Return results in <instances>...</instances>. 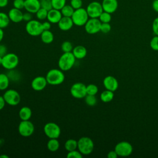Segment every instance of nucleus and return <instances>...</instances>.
I'll list each match as a JSON object with an SVG mask.
<instances>
[{
  "label": "nucleus",
  "instance_id": "nucleus-1",
  "mask_svg": "<svg viewBox=\"0 0 158 158\" xmlns=\"http://www.w3.org/2000/svg\"><path fill=\"white\" fill-rule=\"evenodd\" d=\"M45 77L48 84L53 86L62 84L65 80V75L63 71L59 69H52L49 70L47 72Z\"/></svg>",
  "mask_w": 158,
  "mask_h": 158
},
{
  "label": "nucleus",
  "instance_id": "nucleus-2",
  "mask_svg": "<svg viewBox=\"0 0 158 158\" xmlns=\"http://www.w3.org/2000/svg\"><path fill=\"white\" fill-rule=\"evenodd\" d=\"M75 60L76 58L72 52H64L58 60L59 69L63 72L68 71L73 67Z\"/></svg>",
  "mask_w": 158,
  "mask_h": 158
},
{
  "label": "nucleus",
  "instance_id": "nucleus-3",
  "mask_svg": "<svg viewBox=\"0 0 158 158\" xmlns=\"http://www.w3.org/2000/svg\"><path fill=\"white\" fill-rule=\"evenodd\" d=\"M78 150L83 155H89L93 151L94 143L93 141L88 136L81 137L78 141Z\"/></svg>",
  "mask_w": 158,
  "mask_h": 158
},
{
  "label": "nucleus",
  "instance_id": "nucleus-4",
  "mask_svg": "<svg viewBox=\"0 0 158 158\" xmlns=\"http://www.w3.org/2000/svg\"><path fill=\"white\" fill-rule=\"evenodd\" d=\"M71 18L73 20V24L78 27L84 26L89 19L86 9L83 7L75 9Z\"/></svg>",
  "mask_w": 158,
  "mask_h": 158
},
{
  "label": "nucleus",
  "instance_id": "nucleus-5",
  "mask_svg": "<svg viewBox=\"0 0 158 158\" xmlns=\"http://www.w3.org/2000/svg\"><path fill=\"white\" fill-rule=\"evenodd\" d=\"M25 30L27 33L32 36H40L43 31L42 23L39 20L32 19L31 20L27 22L25 25Z\"/></svg>",
  "mask_w": 158,
  "mask_h": 158
},
{
  "label": "nucleus",
  "instance_id": "nucleus-6",
  "mask_svg": "<svg viewBox=\"0 0 158 158\" xmlns=\"http://www.w3.org/2000/svg\"><path fill=\"white\" fill-rule=\"evenodd\" d=\"M19 62V57L14 53H7L2 57V64L3 68L7 70L14 69Z\"/></svg>",
  "mask_w": 158,
  "mask_h": 158
},
{
  "label": "nucleus",
  "instance_id": "nucleus-7",
  "mask_svg": "<svg viewBox=\"0 0 158 158\" xmlns=\"http://www.w3.org/2000/svg\"><path fill=\"white\" fill-rule=\"evenodd\" d=\"M45 135L49 139L58 138L61 133L60 127L54 122H48L46 123L43 128Z\"/></svg>",
  "mask_w": 158,
  "mask_h": 158
},
{
  "label": "nucleus",
  "instance_id": "nucleus-8",
  "mask_svg": "<svg viewBox=\"0 0 158 158\" xmlns=\"http://www.w3.org/2000/svg\"><path fill=\"white\" fill-rule=\"evenodd\" d=\"M3 97L6 104L11 106H15L20 102V94L14 89H7L3 94Z\"/></svg>",
  "mask_w": 158,
  "mask_h": 158
},
{
  "label": "nucleus",
  "instance_id": "nucleus-9",
  "mask_svg": "<svg viewBox=\"0 0 158 158\" xmlns=\"http://www.w3.org/2000/svg\"><path fill=\"white\" fill-rule=\"evenodd\" d=\"M118 156L127 157L131 155L133 152V146L128 141H120L118 143L114 148Z\"/></svg>",
  "mask_w": 158,
  "mask_h": 158
},
{
  "label": "nucleus",
  "instance_id": "nucleus-10",
  "mask_svg": "<svg viewBox=\"0 0 158 158\" xmlns=\"http://www.w3.org/2000/svg\"><path fill=\"white\" fill-rule=\"evenodd\" d=\"M35 131V126L30 120H21L18 126L19 134L23 137H28L32 135Z\"/></svg>",
  "mask_w": 158,
  "mask_h": 158
},
{
  "label": "nucleus",
  "instance_id": "nucleus-11",
  "mask_svg": "<svg viewBox=\"0 0 158 158\" xmlns=\"http://www.w3.org/2000/svg\"><path fill=\"white\" fill-rule=\"evenodd\" d=\"M71 95L76 99L85 98L86 96V86L81 82L73 83L70 89Z\"/></svg>",
  "mask_w": 158,
  "mask_h": 158
},
{
  "label": "nucleus",
  "instance_id": "nucleus-12",
  "mask_svg": "<svg viewBox=\"0 0 158 158\" xmlns=\"http://www.w3.org/2000/svg\"><path fill=\"white\" fill-rule=\"evenodd\" d=\"M89 18H99V15L104 11L101 3L98 1H92L86 9Z\"/></svg>",
  "mask_w": 158,
  "mask_h": 158
},
{
  "label": "nucleus",
  "instance_id": "nucleus-13",
  "mask_svg": "<svg viewBox=\"0 0 158 158\" xmlns=\"http://www.w3.org/2000/svg\"><path fill=\"white\" fill-rule=\"evenodd\" d=\"M101 22L98 18H89L85 27L86 32L90 35H94L100 31Z\"/></svg>",
  "mask_w": 158,
  "mask_h": 158
},
{
  "label": "nucleus",
  "instance_id": "nucleus-14",
  "mask_svg": "<svg viewBox=\"0 0 158 158\" xmlns=\"http://www.w3.org/2000/svg\"><path fill=\"white\" fill-rule=\"evenodd\" d=\"M48 84L46 77L38 76L34 78L31 83L32 89L36 91H41L43 90Z\"/></svg>",
  "mask_w": 158,
  "mask_h": 158
},
{
  "label": "nucleus",
  "instance_id": "nucleus-15",
  "mask_svg": "<svg viewBox=\"0 0 158 158\" xmlns=\"http://www.w3.org/2000/svg\"><path fill=\"white\" fill-rule=\"evenodd\" d=\"M103 85L106 89L114 92L118 87V82L114 77L108 75L104 78Z\"/></svg>",
  "mask_w": 158,
  "mask_h": 158
},
{
  "label": "nucleus",
  "instance_id": "nucleus-16",
  "mask_svg": "<svg viewBox=\"0 0 158 158\" xmlns=\"http://www.w3.org/2000/svg\"><path fill=\"white\" fill-rule=\"evenodd\" d=\"M101 4L103 10L110 14L115 12L118 6L117 0H102Z\"/></svg>",
  "mask_w": 158,
  "mask_h": 158
},
{
  "label": "nucleus",
  "instance_id": "nucleus-17",
  "mask_svg": "<svg viewBox=\"0 0 158 158\" xmlns=\"http://www.w3.org/2000/svg\"><path fill=\"white\" fill-rule=\"evenodd\" d=\"M41 8L40 0H25L24 9L31 14L36 12Z\"/></svg>",
  "mask_w": 158,
  "mask_h": 158
},
{
  "label": "nucleus",
  "instance_id": "nucleus-18",
  "mask_svg": "<svg viewBox=\"0 0 158 158\" xmlns=\"http://www.w3.org/2000/svg\"><path fill=\"white\" fill-rule=\"evenodd\" d=\"M23 14L21 10L13 7L9 10L7 14L11 22L19 23L23 20Z\"/></svg>",
  "mask_w": 158,
  "mask_h": 158
},
{
  "label": "nucleus",
  "instance_id": "nucleus-19",
  "mask_svg": "<svg viewBox=\"0 0 158 158\" xmlns=\"http://www.w3.org/2000/svg\"><path fill=\"white\" fill-rule=\"evenodd\" d=\"M58 27L62 31H68L73 26V22L71 17L62 16L59 22L57 23Z\"/></svg>",
  "mask_w": 158,
  "mask_h": 158
},
{
  "label": "nucleus",
  "instance_id": "nucleus-20",
  "mask_svg": "<svg viewBox=\"0 0 158 158\" xmlns=\"http://www.w3.org/2000/svg\"><path fill=\"white\" fill-rule=\"evenodd\" d=\"M62 15L60 10L52 8L48 11L47 20L51 23H57L62 18Z\"/></svg>",
  "mask_w": 158,
  "mask_h": 158
},
{
  "label": "nucleus",
  "instance_id": "nucleus-21",
  "mask_svg": "<svg viewBox=\"0 0 158 158\" xmlns=\"http://www.w3.org/2000/svg\"><path fill=\"white\" fill-rule=\"evenodd\" d=\"M72 53L76 59H82L86 56L87 49L83 46L78 45L73 48L72 50Z\"/></svg>",
  "mask_w": 158,
  "mask_h": 158
},
{
  "label": "nucleus",
  "instance_id": "nucleus-22",
  "mask_svg": "<svg viewBox=\"0 0 158 158\" xmlns=\"http://www.w3.org/2000/svg\"><path fill=\"white\" fill-rule=\"evenodd\" d=\"M32 115L31 109L27 107L23 106L20 108L19 112V116L21 120H30Z\"/></svg>",
  "mask_w": 158,
  "mask_h": 158
},
{
  "label": "nucleus",
  "instance_id": "nucleus-23",
  "mask_svg": "<svg viewBox=\"0 0 158 158\" xmlns=\"http://www.w3.org/2000/svg\"><path fill=\"white\" fill-rule=\"evenodd\" d=\"M41 40L43 43L45 44H50L54 41V35L49 30H43L40 35Z\"/></svg>",
  "mask_w": 158,
  "mask_h": 158
},
{
  "label": "nucleus",
  "instance_id": "nucleus-24",
  "mask_svg": "<svg viewBox=\"0 0 158 158\" xmlns=\"http://www.w3.org/2000/svg\"><path fill=\"white\" fill-rule=\"evenodd\" d=\"M60 146L59 141L57 138L49 139L47 143V148L51 152L57 151Z\"/></svg>",
  "mask_w": 158,
  "mask_h": 158
},
{
  "label": "nucleus",
  "instance_id": "nucleus-25",
  "mask_svg": "<svg viewBox=\"0 0 158 158\" xmlns=\"http://www.w3.org/2000/svg\"><path fill=\"white\" fill-rule=\"evenodd\" d=\"M10 79L6 73H0V90H6L9 85Z\"/></svg>",
  "mask_w": 158,
  "mask_h": 158
},
{
  "label": "nucleus",
  "instance_id": "nucleus-26",
  "mask_svg": "<svg viewBox=\"0 0 158 158\" xmlns=\"http://www.w3.org/2000/svg\"><path fill=\"white\" fill-rule=\"evenodd\" d=\"M114 97V92L110 90L106 89L102 91L100 94V99L104 102H110Z\"/></svg>",
  "mask_w": 158,
  "mask_h": 158
},
{
  "label": "nucleus",
  "instance_id": "nucleus-27",
  "mask_svg": "<svg viewBox=\"0 0 158 158\" xmlns=\"http://www.w3.org/2000/svg\"><path fill=\"white\" fill-rule=\"evenodd\" d=\"M77 147L78 141L75 139H69L65 142L64 144V148L67 152L75 150L77 149Z\"/></svg>",
  "mask_w": 158,
  "mask_h": 158
},
{
  "label": "nucleus",
  "instance_id": "nucleus-28",
  "mask_svg": "<svg viewBox=\"0 0 158 158\" xmlns=\"http://www.w3.org/2000/svg\"><path fill=\"white\" fill-rule=\"evenodd\" d=\"M10 22V20L8 14L3 12H0V28L2 29L6 28L9 25Z\"/></svg>",
  "mask_w": 158,
  "mask_h": 158
},
{
  "label": "nucleus",
  "instance_id": "nucleus-29",
  "mask_svg": "<svg viewBox=\"0 0 158 158\" xmlns=\"http://www.w3.org/2000/svg\"><path fill=\"white\" fill-rule=\"evenodd\" d=\"M75 9L70 4H65L60 10L62 16L71 17L74 12Z\"/></svg>",
  "mask_w": 158,
  "mask_h": 158
},
{
  "label": "nucleus",
  "instance_id": "nucleus-30",
  "mask_svg": "<svg viewBox=\"0 0 158 158\" xmlns=\"http://www.w3.org/2000/svg\"><path fill=\"white\" fill-rule=\"evenodd\" d=\"M85 101L86 104L89 106H94L97 103V98L95 95L86 94L85 97Z\"/></svg>",
  "mask_w": 158,
  "mask_h": 158
},
{
  "label": "nucleus",
  "instance_id": "nucleus-31",
  "mask_svg": "<svg viewBox=\"0 0 158 158\" xmlns=\"http://www.w3.org/2000/svg\"><path fill=\"white\" fill-rule=\"evenodd\" d=\"M98 19L101 23H109L112 19L111 14L103 11L99 15Z\"/></svg>",
  "mask_w": 158,
  "mask_h": 158
},
{
  "label": "nucleus",
  "instance_id": "nucleus-32",
  "mask_svg": "<svg viewBox=\"0 0 158 158\" xmlns=\"http://www.w3.org/2000/svg\"><path fill=\"white\" fill-rule=\"evenodd\" d=\"M73 49V47L72 43L69 41H64L61 44V50L63 51V52H72Z\"/></svg>",
  "mask_w": 158,
  "mask_h": 158
},
{
  "label": "nucleus",
  "instance_id": "nucleus-33",
  "mask_svg": "<svg viewBox=\"0 0 158 158\" xmlns=\"http://www.w3.org/2000/svg\"><path fill=\"white\" fill-rule=\"evenodd\" d=\"M48 11L43 8H40L36 12V18L40 20H43L47 19Z\"/></svg>",
  "mask_w": 158,
  "mask_h": 158
},
{
  "label": "nucleus",
  "instance_id": "nucleus-34",
  "mask_svg": "<svg viewBox=\"0 0 158 158\" xmlns=\"http://www.w3.org/2000/svg\"><path fill=\"white\" fill-rule=\"evenodd\" d=\"M52 8L61 10V9L66 4V0H51Z\"/></svg>",
  "mask_w": 158,
  "mask_h": 158
},
{
  "label": "nucleus",
  "instance_id": "nucleus-35",
  "mask_svg": "<svg viewBox=\"0 0 158 158\" xmlns=\"http://www.w3.org/2000/svg\"><path fill=\"white\" fill-rule=\"evenodd\" d=\"M98 92V86L93 83L89 84L86 86V93L87 94L89 95H95Z\"/></svg>",
  "mask_w": 158,
  "mask_h": 158
},
{
  "label": "nucleus",
  "instance_id": "nucleus-36",
  "mask_svg": "<svg viewBox=\"0 0 158 158\" xmlns=\"http://www.w3.org/2000/svg\"><path fill=\"white\" fill-rule=\"evenodd\" d=\"M41 7L43 8L48 11L52 9L51 0H40Z\"/></svg>",
  "mask_w": 158,
  "mask_h": 158
},
{
  "label": "nucleus",
  "instance_id": "nucleus-37",
  "mask_svg": "<svg viewBox=\"0 0 158 158\" xmlns=\"http://www.w3.org/2000/svg\"><path fill=\"white\" fill-rule=\"evenodd\" d=\"M83 154L78 150H73L69 151L67 154V158H82Z\"/></svg>",
  "mask_w": 158,
  "mask_h": 158
},
{
  "label": "nucleus",
  "instance_id": "nucleus-38",
  "mask_svg": "<svg viewBox=\"0 0 158 158\" xmlns=\"http://www.w3.org/2000/svg\"><path fill=\"white\" fill-rule=\"evenodd\" d=\"M150 46L154 51H158V36L156 35L154 36L150 41Z\"/></svg>",
  "mask_w": 158,
  "mask_h": 158
},
{
  "label": "nucleus",
  "instance_id": "nucleus-39",
  "mask_svg": "<svg viewBox=\"0 0 158 158\" xmlns=\"http://www.w3.org/2000/svg\"><path fill=\"white\" fill-rule=\"evenodd\" d=\"M25 6V0H14L13 6L14 7L22 10L24 9Z\"/></svg>",
  "mask_w": 158,
  "mask_h": 158
},
{
  "label": "nucleus",
  "instance_id": "nucleus-40",
  "mask_svg": "<svg viewBox=\"0 0 158 158\" xmlns=\"http://www.w3.org/2000/svg\"><path fill=\"white\" fill-rule=\"evenodd\" d=\"M70 4L75 10L82 7L83 1L82 0H70Z\"/></svg>",
  "mask_w": 158,
  "mask_h": 158
},
{
  "label": "nucleus",
  "instance_id": "nucleus-41",
  "mask_svg": "<svg viewBox=\"0 0 158 158\" xmlns=\"http://www.w3.org/2000/svg\"><path fill=\"white\" fill-rule=\"evenodd\" d=\"M111 30V26L109 23H101L100 31L103 33H107Z\"/></svg>",
  "mask_w": 158,
  "mask_h": 158
},
{
  "label": "nucleus",
  "instance_id": "nucleus-42",
  "mask_svg": "<svg viewBox=\"0 0 158 158\" xmlns=\"http://www.w3.org/2000/svg\"><path fill=\"white\" fill-rule=\"evenodd\" d=\"M10 71L12 72V73L13 74V75H11V74H10V73H7V75H8V77H9V79H10V80H13V81H17L18 79H19V73H18L17 72H15V71H14V69H12V70H10Z\"/></svg>",
  "mask_w": 158,
  "mask_h": 158
},
{
  "label": "nucleus",
  "instance_id": "nucleus-43",
  "mask_svg": "<svg viewBox=\"0 0 158 158\" xmlns=\"http://www.w3.org/2000/svg\"><path fill=\"white\" fill-rule=\"evenodd\" d=\"M152 29L154 32V33L156 35L158 36V17H156L152 22Z\"/></svg>",
  "mask_w": 158,
  "mask_h": 158
},
{
  "label": "nucleus",
  "instance_id": "nucleus-44",
  "mask_svg": "<svg viewBox=\"0 0 158 158\" xmlns=\"http://www.w3.org/2000/svg\"><path fill=\"white\" fill-rule=\"evenodd\" d=\"M32 18H33L32 14L29 12L27 11V12H25L23 14V21L28 22L31 20L33 19Z\"/></svg>",
  "mask_w": 158,
  "mask_h": 158
},
{
  "label": "nucleus",
  "instance_id": "nucleus-45",
  "mask_svg": "<svg viewBox=\"0 0 158 158\" xmlns=\"http://www.w3.org/2000/svg\"><path fill=\"white\" fill-rule=\"evenodd\" d=\"M7 53V47L4 44H0V56L3 57Z\"/></svg>",
  "mask_w": 158,
  "mask_h": 158
},
{
  "label": "nucleus",
  "instance_id": "nucleus-46",
  "mask_svg": "<svg viewBox=\"0 0 158 158\" xmlns=\"http://www.w3.org/2000/svg\"><path fill=\"white\" fill-rule=\"evenodd\" d=\"M42 26L44 30H49L51 28V23L49 22L48 20L45 21L42 23Z\"/></svg>",
  "mask_w": 158,
  "mask_h": 158
},
{
  "label": "nucleus",
  "instance_id": "nucleus-47",
  "mask_svg": "<svg viewBox=\"0 0 158 158\" xmlns=\"http://www.w3.org/2000/svg\"><path fill=\"white\" fill-rule=\"evenodd\" d=\"M108 158H117L118 157V155L117 154V152H115V150L113 151H110L107 153V155Z\"/></svg>",
  "mask_w": 158,
  "mask_h": 158
},
{
  "label": "nucleus",
  "instance_id": "nucleus-48",
  "mask_svg": "<svg viewBox=\"0 0 158 158\" xmlns=\"http://www.w3.org/2000/svg\"><path fill=\"white\" fill-rule=\"evenodd\" d=\"M6 102L5 101V99L3 97V96H0V110L4 109Z\"/></svg>",
  "mask_w": 158,
  "mask_h": 158
},
{
  "label": "nucleus",
  "instance_id": "nucleus-49",
  "mask_svg": "<svg viewBox=\"0 0 158 158\" xmlns=\"http://www.w3.org/2000/svg\"><path fill=\"white\" fill-rule=\"evenodd\" d=\"M152 7L154 11L158 13V0H154L152 4Z\"/></svg>",
  "mask_w": 158,
  "mask_h": 158
},
{
  "label": "nucleus",
  "instance_id": "nucleus-50",
  "mask_svg": "<svg viewBox=\"0 0 158 158\" xmlns=\"http://www.w3.org/2000/svg\"><path fill=\"white\" fill-rule=\"evenodd\" d=\"M9 3V0H0V7L3 8L7 6Z\"/></svg>",
  "mask_w": 158,
  "mask_h": 158
},
{
  "label": "nucleus",
  "instance_id": "nucleus-51",
  "mask_svg": "<svg viewBox=\"0 0 158 158\" xmlns=\"http://www.w3.org/2000/svg\"><path fill=\"white\" fill-rule=\"evenodd\" d=\"M4 31H3V29L0 28V42L2 41V40H3V38H4Z\"/></svg>",
  "mask_w": 158,
  "mask_h": 158
},
{
  "label": "nucleus",
  "instance_id": "nucleus-52",
  "mask_svg": "<svg viewBox=\"0 0 158 158\" xmlns=\"http://www.w3.org/2000/svg\"><path fill=\"white\" fill-rule=\"evenodd\" d=\"M0 158H9V156L6 154H1L0 155Z\"/></svg>",
  "mask_w": 158,
  "mask_h": 158
},
{
  "label": "nucleus",
  "instance_id": "nucleus-53",
  "mask_svg": "<svg viewBox=\"0 0 158 158\" xmlns=\"http://www.w3.org/2000/svg\"><path fill=\"white\" fill-rule=\"evenodd\" d=\"M2 57L0 56V65H1L2 64Z\"/></svg>",
  "mask_w": 158,
  "mask_h": 158
}]
</instances>
